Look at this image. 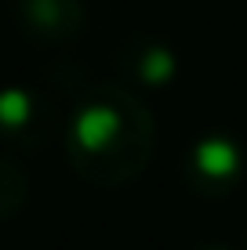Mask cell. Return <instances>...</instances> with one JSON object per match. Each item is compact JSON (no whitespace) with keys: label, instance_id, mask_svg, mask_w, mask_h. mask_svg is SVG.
I'll list each match as a JSON object with an SVG mask.
<instances>
[{"label":"cell","instance_id":"5b68a950","mask_svg":"<svg viewBox=\"0 0 247 250\" xmlns=\"http://www.w3.org/2000/svg\"><path fill=\"white\" fill-rule=\"evenodd\" d=\"M120 69L138 87H167L178 76V55L164 40L138 37V40H127V47L120 51Z\"/></svg>","mask_w":247,"mask_h":250},{"label":"cell","instance_id":"3957f363","mask_svg":"<svg viewBox=\"0 0 247 250\" xmlns=\"http://www.w3.org/2000/svg\"><path fill=\"white\" fill-rule=\"evenodd\" d=\"M15 25L33 44H66L88 29L84 0H15Z\"/></svg>","mask_w":247,"mask_h":250},{"label":"cell","instance_id":"6da1fadb","mask_svg":"<svg viewBox=\"0 0 247 250\" xmlns=\"http://www.w3.org/2000/svg\"><path fill=\"white\" fill-rule=\"evenodd\" d=\"M66 160L84 185L120 188L146 174L157 149V120L127 87H91L66 124Z\"/></svg>","mask_w":247,"mask_h":250},{"label":"cell","instance_id":"277c9868","mask_svg":"<svg viewBox=\"0 0 247 250\" xmlns=\"http://www.w3.org/2000/svg\"><path fill=\"white\" fill-rule=\"evenodd\" d=\"M51 131V105L33 87H0V138L19 149H37Z\"/></svg>","mask_w":247,"mask_h":250},{"label":"cell","instance_id":"7a4b0ae2","mask_svg":"<svg viewBox=\"0 0 247 250\" xmlns=\"http://www.w3.org/2000/svg\"><path fill=\"white\" fill-rule=\"evenodd\" d=\"M244 178V149L229 134H203L189 145L185 156V185L197 196H225Z\"/></svg>","mask_w":247,"mask_h":250},{"label":"cell","instance_id":"52a82bcc","mask_svg":"<svg viewBox=\"0 0 247 250\" xmlns=\"http://www.w3.org/2000/svg\"><path fill=\"white\" fill-rule=\"evenodd\" d=\"M200 250H229V247H222V243H207V247H200Z\"/></svg>","mask_w":247,"mask_h":250},{"label":"cell","instance_id":"8992f818","mask_svg":"<svg viewBox=\"0 0 247 250\" xmlns=\"http://www.w3.org/2000/svg\"><path fill=\"white\" fill-rule=\"evenodd\" d=\"M29 203V174L15 156L0 152V221L15 218Z\"/></svg>","mask_w":247,"mask_h":250}]
</instances>
